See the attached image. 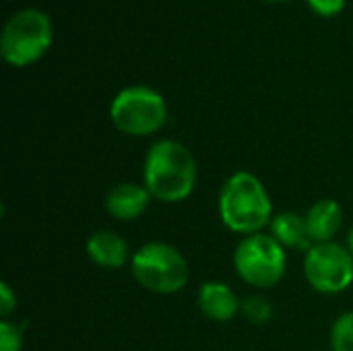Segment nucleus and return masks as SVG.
<instances>
[{"label":"nucleus","instance_id":"obj_1","mask_svg":"<svg viewBox=\"0 0 353 351\" xmlns=\"http://www.w3.org/2000/svg\"><path fill=\"white\" fill-rule=\"evenodd\" d=\"M196 159L180 141L161 139L151 145L143 166V186L163 203L186 201L196 186Z\"/></svg>","mask_w":353,"mask_h":351},{"label":"nucleus","instance_id":"obj_2","mask_svg":"<svg viewBox=\"0 0 353 351\" xmlns=\"http://www.w3.org/2000/svg\"><path fill=\"white\" fill-rule=\"evenodd\" d=\"M219 217L236 234H261L273 221V203L265 184L250 172L232 174L219 192Z\"/></svg>","mask_w":353,"mask_h":351},{"label":"nucleus","instance_id":"obj_3","mask_svg":"<svg viewBox=\"0 0 353 351\" xmlns=\"http://www.w3.org/2000/svg\"><path fill=\"white\" fill-rule=\"evenodd\" d=\"M132 275L153 294H176L188 283V263L182 252L165 242H147L132 254Z\"/></svg>","mask_w":353,"mask_h":351},{"label":"nucleus","instance_id":"obj_4","mask_svg":"<svg viewBox=\"0 0 353 351\" xmlns=\"http://www.w3.org/2000/svg\"><path fill=\"white\" fill-rule=\"evenodd\" d=\"M52 21L37 8H25L12 14L2 31V58L17 66H29L37 62L52 46Z\"/></svg>","mask_w":353,"mask_h":351},{"label":"nucleus","instance_id":"obj_5","mask_svg":"<svg viewBox=\"0 0 353 351\" xmlns=\"http://www.w3.org/2000/svg\"><path fill=\"white\" fill-rule=\"evenodd\" d=\"M112 124L128 137H149L168 120V106L161 93L151 87L134 85L122 89L110 106Z\"/></svg>","mask_w":353,"mask_h":351},{"label":"nucleus","instance_id":"obj_6","mask_svg":"<svg viewBox=\"0 0 353 351\" xmlns=\"http://www.w3.org/2000/svg\"><path fill=\"white\" fill-rule=\"evenodd\" d=\"M285 250L271 234L244 236L234 252V267L238 275L261 290L275 288L285 275Z\"/></svg>","mask_w":353,"mask_h":351},{"label":"nucleus","instance_id":"obj_7","mask_svg":"<svg viewBox=\"0 0 353 351\" xmlns=\"http://www.w3.org/2000/svg\"><path fill=\"white\" fill-rule=\"evenodd\" d=\"M304 275L312 290L339 294L353 283V254L337 242L312 244V248L306 250Z\"/></svg>","mask_w":353,"mask_h":351},{"label":"nucleus","instance_id":"obj_8","mask_svg":"<svg viewBox=\"0 0 353 351\" xmlns=\"http://www.w3.org/2000/svg\"><path fill=\"white\" fill-rule=\"evenodd\" d=\"M151 199L153 197L145 186L122 182L110 188V192L105 194V209L112 217L120 221H134L147 211Z\"/></svg>","mask_w":353,"mask_h":351},{"label":"nucleus","instance_id":"obj_9","mask_svg":"<svg viewBox=\"0 0 353 351\" xmlns=\"http://www.w3.org/2000/svg\"><path fill=\"white\" fill-rule=\"evenodd\" d=\"M242 302L234 290L221 281H207L199 290V308L201 312L215 323H228L240 312Z\"/></svg>","mask_w":353,"mask_h":351},{"label":"nucleus","instance_id":"obj_10","mask_svg":"<svg viewBox=\"0 0 353 351\" xmlns=\"http://www.w3.org/2000/svg\"><path fill=\"white\" fill-rule=\"evenodd\" d=\"M304 217H306L308 236L314 244L333 242V238L339 234L343 225V209L333 199H323L314 203Z\"/></svg>","mask_w":353,"mask_h":351},{"label":"nucleus","instance_id":"obj_11","mask_svg":"<svg viewBox=\"0 0 353 351\" xmlns=\"http://www.w3.org/2000/svg\"><path fill=\"white\" fill-rule=\"evenodd\" d=\"M87 254L103 269H122L130 259L126 240L112 230L93 232L87 240Z\"/></svg>","mask_w":353,"mask_h":351},{"label":"nucleus","instance_id":"obj_12","mask_svg":"<svg viewBox=\"0 0 353 351\" xmlns=\"http://www.w3.org/2000/svg\"><path fill=\"white\" fill-rule=\"evenodd\" d=\"M271 236L283 248H302V250L312 248V240H310L308 228H306V217H302L294 211H283L273 217Z\"/></svg>","mask_w":353,"mask_h":351},{"label":"nucleus","instance_id":"obj_13","mask_svg":"<svg viewBox=\"0 0 353 351\" xmlns=\"http://www.w3.org/2000/svg\"><path fill=\"white\" fill-rule=\"evenodd\" d=\"M333 351H353V312L341 314L331 331Z\"/></svg>","mask_w":353,"mask_h":351},{"label":"nucleus","instance_id":"obj_14","mask_svg":"<svg viewBox=\"0 0 353 351\" xmlns=\"http://www.w3.org/2000/svg\"><path fill=\"white\" fill-rule=\"evenodd\" d=\"M240 312L246 317V321H250V323H254V325H263V323L271 321V317H273V306H271L265 298H261V296H250V298H246V300L242 302Z\"/></svg>","mask_w":353,"mask_h":351},{"label":"nucleus","instance_id":"obj_15","mask_svg":"<svg viewBox=\"0 0 353 351\" xmlns=\"http://www.w3.org/2000/svg\"><path fill=\"white\" fill-rule=\"evenodd\" d=\"M23 350V325L4 321L0 323V351H21Z\"/></svg>","mask_w":353,"mask_h":351},{"label":"nucleus","instance_id":"obj_16","mask_svg":"<svg viewBox=\"0 0 353 351\" xmlns=\"http://www.w3.org/2000/svg\"><path fill=\"white\" fill-rule=\"evenodd\" d=\"M306 2L321 17H335L345 6V0H306Z\"/></svg>","mask_w":353,"mask_h":351},{"label":"nucleus","instance_id":"obj_17","mask_svg":"<svg viewBox=\"0 0 353 351\" xmlns=\"http://www.w3.org/2000/svg\"><path fill=\"white\" fill-rule=\"evenodd\" d=\"M17 308V294L12 292V288L2 281L0 283V312L4 317V321L12 314V310Z\"/></svg>","mask_w":353,"mask_h":351},{"label":"nucleus","instance_id":"obj_18","mask_svg":"<svg viewBox=\"0 0 353 351\" xmlns=\"http://www.w3.org/2000/svg\"><path fill=\"white\" fill-rule=\"evenodd\" d=\"M347 248H350V252L353 254V228L352 232H350V238H347Z\"/></svg>","mask_w":353,"mask_h":351},{"label":"nucleus","instance_id":"obj_19","mask_svg":"<svg viewBox=\"0 0 353 351\" xmlns=\"http://www.w3.org/2000/svg\"><path fill=\"white\" fill-rule=\"evenodd\" d=\"M267 2H285V0H267Z\"/></svg>","mask_w":353,"mask_h":351}]
</instances>
